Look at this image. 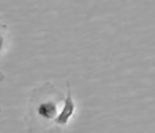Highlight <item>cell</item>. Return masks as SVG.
<instances>
[{
  "mask_svg": "<svg viewBox=\"0 0 155 133\" xmlns=\"http://www.w3.org/2000/svg\"><path fill=\"white\" fill-rule=\"evenodd\" d=\"M62 93L52 83L36 87L28 101V111L25 117V124L30 133H49L53 130L55 120L61 111V104H64Z\"/></svg>",
  "mask_w": 155,
  "mask_h": 133,
  "instance_id": "1",
  "label": "cell"
},
{
  "mask_svg": "<svg viewBox=\"0 0 155 133\" xmlns=\"http://www.w3.org/2000/svg\"><path fill=\"white\" fill-rule=\"evenodd\" d=\"M74 112H75V102L72 99L71 87L70 85H67V96L64 99V107L61 108L59 114L55 120V127H65L68 124V121L72 118Z\"/></svg>",
  "mask_w": 155,
  "mask_h": 133,
  "instance_id": "2",
  "label": "cell"
},
{
  "mask_svg": "<svg viewBox=\"0 0 155 133\" xmlns=\"http://www.w3.org/2000/svg\"><path fill=\"white\" fill-rule=\"evenodd\" d=\"M9 46V33H8V25L0 22V55L6 52Z\"/></svg>",
  "mask_w": 155,
  "mask_h": 133,
  "instance_id": "3",
  "label": "cell"
},
{
  "mask_svg": "<svg viewBox=\"0 0 155 133\" xmlns=\"http://www.w3.org/2000/svg\"><path fill=\"white\" fill-rule=\"evenodd\" d=\"M2 80H3V74L0 73V81H2Z\"/></svg>",
  "mask_w": 155,
  "mask_h": 133,
  "instance_id": "4",
  "label": "cell"
},
{
  "mask_svg": "<svg viewBox=\"0 0 155 133\" xmlns=\"http://www.w3.org/2000/svg\"><path fill=\"white\" fill-rule=\"evenodd\" d=\"M154 67H155V64H154Z\"/></svg>",
  "mask_w": 155,
  "mask_h": 133,
  "instance_id": "5",
  "label": "cell"
}]
</instances>
